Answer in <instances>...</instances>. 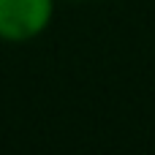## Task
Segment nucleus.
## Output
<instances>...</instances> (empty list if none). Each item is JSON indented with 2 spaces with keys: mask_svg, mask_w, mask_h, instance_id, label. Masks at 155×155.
I'll use <instances>...</instances> for the list:
<instances>
[{
  "mask_svg": "<svg viewBox=\"0 0 155 155\" xmlns=\"http://www.w3.org/2000/svg\"><path fill=\"white\" fill-rule=\"evenodd\" d=\"M57 0H0V41L27 44L44 35L54 19Z\"/></svg>",
  "mask_w": 155,
  "mask_h": 155,
  "instance_id": "obj_1",
  "label": "nucleus"
},
{
  "mask_svg": "<svg viewBox=\"0 0 155 155\" xmlns=\"http://www.w3.org/2000/svg\"><path fill=\"white\" fill-rule=\"evenodd\" d=\"M65 3H87V0H65Z\"/></svg>",
  "mask_w": 155,
  "mask_h": 155,
  "instance_id": "obj_2",
  "label": "nucleus"
}]
</instances>
